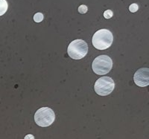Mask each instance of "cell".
I'll use <instances>...</instances> for the list:
<instances>
[{"instance_id":"6da1fadb","label":"cell","mask_w":149,"mask_h":139,"mask_svg":"<svg viewBox=\"0 0 149 139\" xmlns=\"http://www.w3.org/2000/svg\"><path fill=\"white\" fill-rule=\"evenodd\" d=\"M113 41V34L107 29H101L94 34L92 39L93 46L98 50H104L110 47Z\"/></svg>"},{"instance_id":"7a4b0ae2","label":"cell","mask_w":149,"mask_h":139,"mask_svg":"<svg viewBox=\"0 0 149 139\" xmlns=\"http://www.w3.org/2000/svg\"><path fill=\"white\" fill-rule=\"evenodd\" d=\"M67 52L72 59H81L87 54L88 46L83 39H74L68 46Z\"/></svg>"},{"instance_id":"3957f363","label":"cell","mask_w":149,"mask_h":139,"mask_svg":"<svg viewBox=\"0 0 149 139\" xmlns=\"http://www.w3.org/2000/svg\"><path fill=\"white\" fill-rule=\"evenodd\" d=\"M54 119L55 114L54 111L49 107H42L39 109L34 115L35 123L42 127H46L52 124Z\"/></svg>"},{"instance_id":"277c9868","label":"cell","mask_w":149,"mask_h":139,"mask_svg":"<svg viewBox=\"0 0 149 139\" xmlns=\"http://www.w3.org/2000/svg\"><path fill=\"white\" fill-rule=\"evenodd\" d=\"M113 67L112 59L107 55H101L95 58L92 64L93 71L98 75H104L110 72Z\"/></svg>"},{"instance_id":"5b68a950","label":"cell","mask_w":149,"mask_h":139,"mask_svg":"<svg viewBox=\"0 0 149 139\" xmlns=\"http://www.w3.org/2000/svg\"><path fill=\"white\" fill-rule=\"evenodd\" d=\"M115 88V83L110 77H102L96 80L94 86L95 91L98 95L107 96L110 95Z\"/></svg>"},{"instance_id":"8992f818","label":"cell","mask_w":149,"mask_h":139,"mask_svg":"<svg viewBox=\"0 0 149 139\" xmlns=\"http://www.w3.org/2000/svg\"><path fill=\"white\" fill-rule=\"evenodd\" d=\"M148 68H142L136 71L134 76V83L140 87H146L149 85Z\"/></svg>"},{"instance_id":"52a82bcc","label":"cell","mask_w":149,"mask_h":139,"mask_svg":"<svg viewBox=\"0 0 149 139\" xmlns=\"http://www.w3.org/2000/svg\"><path fill=\"white\" fill-rule=\"evenodd\" d=\"M8 8V4L6 0H0V17L6 13Z\"/></svg>"},{"instance_id":"ba28073f","label":"cell","mask_w":149,"mask_h":139,"mask_svg":"<svg viewBox=\"0 0 149 139\" xmlns=\"http://www.w3.org/2000/svg\"><path fill=\"white\" fill-rule=\"evenodd\" d=\"M33 18H34V22H42V19H43V18H44V16H43V14H42V13H37V14H34V16Z\"/></svg>"},{"instance_id":"9c48e42d","label":"cell","mask_w":149,"mask_h":139,"mask_svg":"<svg viewBox=\"0 0 149 139\" xmlns=\"http://www.w3.org/2000/svg\"><path fill=\"white\" fill-rule=\"evenodd\" d=\"M139 9V6H138L137 4L134 3V4H131V5L129 6V10H130V12H132V13H135Z\"/></svg>"},{"instance_id":"30bf717a","label":"cell","mask_w":149,"mask_h":139,"mask_svg":"<svg viewBox=\"0 0 149 139\" xmlns=\"http://www.w3.org/2000/svg\"><path fill=\"white\" fill-rule=\"evenodd\" d=\"M87 10H88V8L86 7L85 5H81L78 8V12H79L80 14H86Z\"/></svg>"},{"instance_id":"8fae6325","label":"cell","mask_w":149,"mask_h":139,"mask_svg":"<svg viewBox=\"0 0 149 139\" xmlns=\"http://www.w3.org/2000/svg\"><path fill=\"white\" fill-rule=\"evenodd\" d=\"M113 11L111 10H105L104 13V17L106 19H110L113 17Z\"/></svg>"},{"instance_id":"7c38bea8","label":"cell","mask_w":149,"mask_h":139,"mask_svg":"<svg viewBox=\"0 0 149 139\" xmlns=\"http://www.w3.org/2000/svg\"><path fill=\"white\" fill-rule=\"evenodd\" d=\"M24 139H34V137L33 135L29 134V135H27V136H25Z\"/></svg>"}]
</instances>
